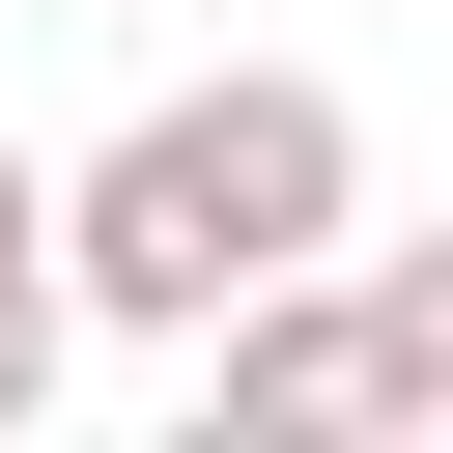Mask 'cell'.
<instances>
[{
    "mask_svg": "<svg viewBox=\"0 0 453 453\" xmlns=\"http://www.w3.org/2000/svg\"><path fill=\"white\" fill-rule=\"evenodd\" d=\"M57 255H85V340H226L255 283L368 255V113L311 57H226V85H170L57 170Z\"/></svg>",
    "mask_w": 453,
    "mask_h": 453,
    "instance_id": "cell-1",
    "label": "cell"
},
{
    "mask_svg": "<svg viewBox=\"0 0 453 453\" xmlns=\"http://www.w3.org/2000/svg\"><path fill=\"white\" fill-rule=\"evenodd\" d=\"M340 425H396V340H368V283L311 255V283H255V311L198 340V453H340Z\"/></svg>",
    "mask_w": 453,
    "mask_h": 453,
    "instance_id": "cell-2",
    "label": "cell"
},
{
    "mask_svg": "<svg viewBox=\"0 0 453 453\" xmlns=\"http://www.w3.org/2000/svg\"><path fill=\"white\" fill-rule=\"evenodd\" d=\"M57 340H85V255H57V170L0 142V453L57 425Z\"/></svg>",
    "mask_w": 453,
    "mask_h": 453,
    "instance_id": "cell-3",
    "label": "cell"
},
{
    "mask_svg": "<svg viewBox=\"0 0 453 453\" xmlns=\"http://www.w3.org/2000/svg\"><path fill=\"white\" fill-rule=\"evenodd\" d=\"M368 340H396V425H453V226H368Z\"/></svg>",
    "mask_w": 453,
    "mask_h": 453,
    "instance_id": "cell-4",
    "label": "cell"
}]
</instances>
